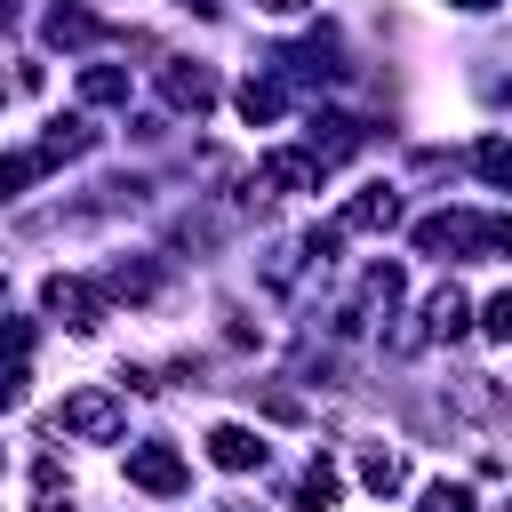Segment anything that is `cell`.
<instances>
[{
  "instance_id": "cell-1",
  "label": "cell",
  "mask_w": 512,
  "mask_h": 512,
  "mask_svg": "<svg viewBox=\"0 0 512 512\" xmlns=\"http://www.w3.org/2000/svg\"><path fill=\"white\" fill-rule=\"evenodd\" d=\"M424 256H512V216H472V208H440L416 224Z\"/></svg>"
},
{
  "instance_id": "cell-2",
  "label": "cell",
  "mask_w": 512,
  "mask_h": 512,
  "mask_svg": "<svg viewBox=\"0 0 512 512\" xmlns=\"http://www.w3.org/2000/svg\"><path fill=\"white\" fill-rule=\"evenodd\" d=\"M48 432H64V440H120L128 432V400L112 384H80V392H64V408L48 416Z\"/></svg>"
},
{
  "instance_id": "cell-3",
  "label": "cell",
  "mask_w": 512,
  "mask_h": 512,
  "mask_svg": "<svg viewBox=\"0 0 512 512\" xmlns=\"http://www.w3.org/2000/svg\"><path fill=\"white\" fill-rule=\"evenodd\" d=\"M40 304H48L64 328H80V336H96V328L112 320L104 288H88V280H72V272H48V280H40Z\"/></svg>"
},
{
  "instance_id": "cell-4",
  "label": "cell",
  "mask_w": 512,
  "mask_h": 512,
  "mask_svg": "<svg viewBox=\"0 0 512 512\" xmlns=\"http://www.w3.org/2000/svg\"><path fill=\"white\" fill-rule=\"evenodd\" d=\"M184 480H192V464H184L168 440L128 448V488H144V496H184Z\"/></svg>"
},
{
  "instance_id": "cell-5",
  "label": "cell",
  "mask_w": 512,
  "mask_h": 512,
  "mask_svg": "<svg viewBox=\"0 0 512 512\" xmlns=\"http://www.w3.org/2000/svg\"><path fill=\"white\" fill-rule=\"evenodd\" d=\"M160 96H168V112H192V120H200V112L216 104V72H208L200 56H168V64H160Z\"/></svg>"
},
{
  "instance_id": "cell-6",
  "label": "cell",
  "mask_w": 512,
  "mask_h": 512,
  "mask_svg": "<svg viewBox=\"0 0 512 512\" xmlns=\"http://www.w3.org/2000/svg\"><path fill=\"white\" fill-rule=\"evenodd\" d=\"M360 144H368V120H352V112H312V128H304V152L320 168H344Z\"/></svg>"
},
{
  "instance_id": "cell-7",
  "label": "cell",
  "mask_w": 512,
  "mask_h": 512,
  "mask_svg": "<svg viewBox=\"0 0 512 512\" xmlns=\"http://www.w3.org/2000/svg\"><path fill=\"white\" fill-rule=\"evenodd\" d=\"M400 304V264H368L360 272V288H352V304L336 312V328H368L376 312H392Z\"/></svg>"
},
{
  "instance_id": "cell-8",
  "label": "cell",
  "mask_w": 512,
  "mask_h": 512,
  "mask_svg": "<svg viewBox=\"0 0 512 512\" xmlns=\"http://www.w3.org/2000/svg\"><path fill=\"white\" fill-rule=\"evenodd\" d=\"M336 224H344V232H392V224H400V192H392V184H368V192L344 200Z\"/></svg>"
},
{
  "instance_id": "cell-9",
  "label": "cell",
  "mask_w": 512,
  "mask_h": 512,
  "mask_svg": "<svg viewBox=\"0 0 512 512\" xmlns=\"http://www.w3.org/2000/svg\"><path fill=\"white\" fill-rule=\"evenodd\" d=\"M232 104H240V120H248V128H272V120L288 112V88H280V72H248Z\"/></svg>"
},
{
  "instance_id": "cell-10",
  "label": "cell",
  "mask_w": 512,
  "mask_h": 512,
  "mask_svg": "<svg viewBox=\"0 0 512 512\" xmlns=\"http://www.w3.org/2000/svg\"><path fill=\"white\" fill-rule=\"evenodd\" d=\"M48 40H56V48H88V40H104V16L80 8V0H56V8H48Z\"/></svg>"
},
{
  "instance_id": "cell-11",
  "label": "cell",
  "mask_w": 512,
  "mask_h": 512,
  "mask_svg": "<svg viewBox=\"0 0 512 512\" xmlns=\"http://www.w3.org/2000/svg\"><path fill=\"white\" fill-rule=\"evenodd\" d=\"M208 456H216L224 472H256V464H264V440H256L248 424H216V432H208Z\"/></svg>"
},
{
  "instance_id": "cell-12",
  "label": "cell",
  "mask_w": 512,
  "mask_h": 512,
  "mask_svg": "<svg viewBox=\"0 0 512 512\" xmlns=\"http://www.w3.org/2000/svg\"><path fill=\"white\" fill-rule=\"evenodd\" d=\"M336 496H344V472H336L328 456H312V464H304V480L288 488V504H296V512H328Z\"/></svg>"
},
{
  "instance_id": "cell-13",
  "label": "cell",
  "mask_w": 512,
  "mask_h": 512,
  "mask_svg": "<svg viewBox=\"0 0 512 512\" xmlns=\"http://www.w3.org/2000/svg\"><path fill=\"white\" fill-rule=\"evenodd\" d=\"M472 328V296L448 280V288H432V304H424V336H464Z\"/></svg>"
},
{
  "instance_id": "cell-14",
  "label": "cell",
  "mask_w": 512,
  "mask_h": 512,
  "mask_svg": "<svg viewBox=\"0 0 512 512\" xmlns=\"http://www.w3.org/2000/svg\"><path fill=\"white\" fill-rule=\"evenodd\" d=\"M104 288H112V296H128V304H152V296H160V264H144V256H120V264L104 272Z\"/></svg>"
},
{
  "instance_id": "cell-15",
  "label": "cell",
  "mask_w": 512,
  "mask_h": 512,
  "mask_svg": "<svg viewBox=\"0 0 512 512\" xmlns=\"http://www.w3.org/2000/svg\"><path fill=\"white\" fill-rule=\"evenodd\" d=\"M360 480H368L376 496H400V488H408V456H392V448H360Z\"/></svg>"
},
{
  "instance_id": "cell-16",
  "label": "cell",
  "mask_w": 512,
  "mask_h": 512,
  "mask_svg": "<svg viewBox=\"0 0 512 512\" xmlns=\"http://www.w3.org/2000/svg\"><path fill=\"white\" fill-rule=\"evenodd\" d=\"M472 176L496 184V192H512V136H480L472 144Z\"/></svg>"
},
{
  "instance_id": "cell-17",
  "label": "cell",
  "mask_w": 512,
  "mask_h": 512,
  "mask_svg": "<svg viewBox=\"0 0 512 512\" xmlns=\"http://www.w3.org/2000/svg\"><path fill=\"white\" fill-rule=\"evenodd\" d=\"M48 168H56V160H48L40 144H32V152H0V200H8V192H24V184H40Z\"/></svg>"
},
{
  "instance_id": "cell-18",
  "label": "cell",
  "mask_w": 512,
  "mask_h": 512,
  "mask_svg": "<svg viewBox=\"0 0 512 512\" xmlns=\"http://www.w3.org/2000/svg\"><path fill=\"white\" fill-rule=\"evenodd\" d=\"M80 104H128V72L120 64H88L80 72Z\"/></svg>"
},
{
  "instance_id": "cell-19",
  "label": "cell",
  "mask_w": 512,
  "mask_h": 512,
  "mask_svg": "<svg viewBox=\"0 0 512 512\" xmlns=\"http://www.w3.org/2000/svg\"><path fill=\"white\" fill-rule=\"evenodd\" d=\"M88 144H96V128H88V120H56V128L40 136V152H48V160H80Z\"/></svg>"
},
{
  "instance_id": "cell-20",
  "label": "cell",
  "mask_w": 512,
  "mask_h": 512,
  "mask_svg": "<svg viewBox=\"0 0 512 512\" xmlns=\"http://www.w3.org/2000/svg\"><path fill=\"white\" fill-rule=\"evenodd\" d=\"M448 384H456V408H472V416H496L504 408V392L488 376H448Z\"/></svg>"
},
{
  "instance_id": "cell-21",
  "label": "cell",
  "mask_w": 512,
  "mask_h": 512,
  "mask_svg": "<svg viewBox=\"0 0 512 512\" xmlns=\"http://www.w3.org/2000/svg\"><path fill=\"white\" fill-rule=\"evenodd\" d=\"M32 512H72V488L56 480V464L40 456V472H32Z\"/></svg>"
},
{
  "instance_id": "cell-22",
  "label": "cell",
  "mask_w": 512,
  "mask_h": 512,
  "mask_svg": "<svg viewBox=\"0 0 512 512\" xmlns=\"http://www.w3.org/2000/svg\"><path fill=\"white\" fill-rule=\"evenodd\" d=\"M416 512H472V488H464V480H432V488L416 496Z\"/></svg>"
},
{
  "instance_id": "cell-23",
  "label": "cell",
  "mask_w": 512,
  "mask_h": 512,
  "mask_svg": "<svg viewBox=\"0 0 512 512\" xmlns=\"http://www.w3.org/2000/svg\"><path fill=\"white\" fill-rule=\"evenodd\" d=\"M24 352H32V320H0V360L24 368Z\"/></svg>"
},
{
  "instance_id": "cell-24",
  "label": "cell",
  "mask_w": 512,
  "mask_h": 512,
  "mask_svg": "<svg viewBox=\"0 0 512 512\" xmlns=\"http://www.w3.org/2000/svg\"><path fill=\"white\" fill-rule=\"evenodd\" d=\"M480 328H488V336H496V344H512V288H504V296H488V304H480Z\"/></svg>"
},
{
  "instance_id": "cell-25",
  "label": "cell",
  "mask_w": 512,
  "mask_h": 512,
  "mask_svg": "<svg viewBox=\"0 0 512 512\" xmlns=\"http://www.w3.org/2000/svg\"><path fill=\"white\" fill-rule=\"evenodd\" d=\"M16 400H24V368H0V416H8Z\"/></svg>"
},
{
  "instance_id": "cell-26",
  "label": "cell",
  "mask_w": 512,
  "mask_h": 512,
  "mask_svg": "<svg viewBox=\"0 0 512 512\" xmlns=\"http://www.w3.org/2000/svg\"><path fill=\"white\" fill-rule=\"evenodd\" d=\"M264 16H296V8H312V0H256Z\"/></svg>"
},
{
  "instance_id": "cell-27",
  "label": "cell",
  "mask_w": 512,
  "mask_h": 512,
  "mask_svg": "<svg viewBox=\"0 0 512 512\" xmlns=\"http://www.w3.org/2000/svg\"><path fill=\"white\" fill-rule=\"evenodd\" d=\"M184 8H192V16H216V8H224V0H184Z\"/></svg>"
},
{
  "instance_id": "cell-28",
  "label": "cell",
  "mask_w": 512,
  "mask_h": 512,
  "mask_svg": "<svg viewBox=\"0 0 512 512\" xmlns=\"http://www.w3.org/2000/svg\"><path fill=\"white\" fill-rule=\"evenodd\" d=\"M448 8H464V16H480V8H496V0H448Z\"/></svg>"
},
{
  "instance_id": "cell-29",
  "label": "cell",
  "mask_w": 512,
  "mask_h": 512,
  "mask_svg": "<svg viewBox=\"0 0 512 512\" xmlns=\"http://www.w3.org/2000/svg\"><path fill=\"white\" fill-rule=\"evenodd\" d=\"M8 16H16V0H0V24H8Z\"/></svg>"
}]
</instances>
